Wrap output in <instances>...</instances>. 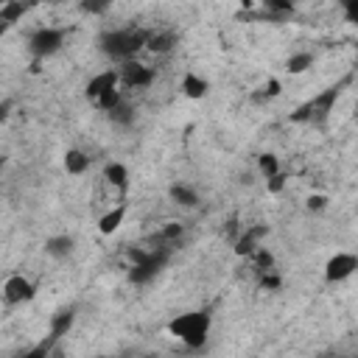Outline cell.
<instances>
[{
	"label": "cell",
	"instance_id": "cell-33",
	"mask_svg": "<svg viewBox=\"0 0 358 358\" xmlns=\"http://www.w3.org/2000/svg\"><path fill=\"white\" fill-rule=\"evenodd\" d=\"M101 358H103V355H101Z\"/></svg>",
	"mask_w": 358,
	"mask_h": 358
},
{
	"label": "cell",
	"instance_id": "cell-4",
	"mask_svg": "<svg viewBox=\"0 0 358 358\" xmlns=\"http://www.w3.org/2000/svg\"><path fill=\"white\" fill-rule=\"evenodd\" d=\"M64 45V31L62 28H36L31 36H28V50L36 56V59H45V56H53L59 48Z\"/></svg>",
	"mask_w": 358,
	"mask_h": 358
},
{
	"label": "cell",
	"instance_id": "cell-7",
	"mask_svg": "<svg viewBox=\"0 0 358 358\" xmlns=\"http://www.w3.org/2000/svg\"><path fill=\"white\" fill-rule=\"evenodd\" d=\"M355 271H358V255H352V252H336L324 263V280L327 282H344Z\"/></svg>",
	"mask_w": 358,
	"mask_h": 358
},
{
	"label": "cell",
	"instance_id": "cell-28",
	"mask_svg": "<svg viewBox=\"0 0 358 358\" xmlns=\"http://www.w3.org/2000/svg\"><path fill=\"white\" fill-rule=\"evenodd\" d=\"M260 90H263V92H260L257 98H277V95L282 92V87H280V81H277V78H268V81H266Z\"/></svg>",
	"mask_w": 358,
	"mask_h": 358
},
{
	"label": "cell",
	"instance_id": "cell-32",
	"mask_svg": "<svg viewBox=\"0 0 358 358\" xmlns=\"http://www.w3.org/2000/svg\"><path fill=\"white\" fill-rule=\"evenodd\" d=\"M355 123H358V109H355Z\"/></svg>",
	"mask_w": 358,
	"mask_h": 358
},
{
	"label": "cell",
	"instance_id": "cell-21",
	"mask_svg": "<svg viewBox=\"0 0 358 358\" xmlns=\"http://www.w3.org/2000/svg\"><path fill=\"white\" fill-rule=\"evenodd\" d=\"M308 67H313V53H308V50L291 53V56L285 59V73H291V76H299V73H305Z\"/></svg>",
	"mask_w": 358,
	"mask_h": 358
},
{
	"label": "cell",
	"instance_id": "cell-8",
	"mask_svg": "<svg viewBox=\"0 0 358 358\" xmlns=\"http://www.w3.org/2000/svg\"><path fill=\"white\" fill-rule=\"evenodd\" d=\"M168 255H171V249H154V252H151V257H148L145 263H140V266L129 268V280H131L134 285H145L148 280H154V277L165 268Z\"/></svg>",
	"mask_w": 358,
	"mask_h": 358
},
{
	"label": "cell",
	"instance_id": "cell-1",
	"mask_svg": "<svg viewBox=\"0 0 358 358\" xmlns=\"http://www.w3.org/2000/svg\"><path fill=\"white\" fill-rule=\"evenodd\" d=\"M145 42H148V31H145V28H134V25H129V28H115V31H103V34L98 36L101 53L109 56V59H115V62H120V64L131 62L140 50H145Z\"/></svg>",
	"mask_w": 358,
	"mask_h": 358
},
{
	"label": "cell",
	"instance_id": "cell-11",
	"mask_svg": "<svg viewBox=\"0 0 358 358\" xmlns=\"http://www.w3.org/2000/svg\"><path fill=\"white\" fill-rule=\"evenodd\" d=\"M176 48V34L173 31H148V42H145V50L157 53V56H165Z\"/></svg>",
	"mask_w": 358,
	"mask_h": 358
},
{
	"label": "cell",
	"instance_id": "cell-3",
	"mask_svg": "<svg viewBox=\"0 0 358 358\" xmlns=\"http://www.w3.org/2000/svg\"><path fill=\"white\" fill-rule=\"evenodd\" d=\"M338 92H341V84H333V87L322 90V92L313 95L310 101L299 103V106L291 112V120H294V123H313V126H322V123L330 117Z\"/></svg>",
	"mask_w": 358,
	"mask_h": 358
},
{
	"label": "cell",
	"instance_id": "cell-27",
	"mask_svg": "<svg viewBox=\"0 0 358 358\" xmlns=\"http://www.w3.org/2000/svg\"><path fill=\"white\" fill-rule=\"evenodd\" d=\"M341 11H344V20L358 28V0H344L341 3Z\"/></svg>",
	"mask_w": 358,
	"mask_h": 358
},
{
	"label": "cell",
	"instance_id": "cell-17",
	"mask_svg": "<svg viewBox=\"0 0 358 358\" xmlns=\"http://www.w3.org/2000/svg\"><path fill=\"white\" fill-rule=\"evenodd\" d=\"M168 196H171V201L179 204V207H196V204H199V193H196L193 187L182 185V182H173V185L168 187Z\"/></svg>",
	"mask_w": 358,
	"mask_h": 358
},
{
	"label": "cell",
	"instance_id": "cell-9",
	"mask_svg": "<svg viewBox=\"0 0 358 358\" xmlns=\"http://www.w3.org/2000/svg\"><path fill=\"white\" fill-rule=\"evenodd\" d=\"M34 296H36V285L28 277H22V274L6 277V282H3V299L8 305H22V302H31Z\"/></svg>",
	"mask_w": 358,
	"mask_h": 358
},
{
	"label": "cell",
	"instance_id": "cell-14",
	"mask_svg": "<svg viewBox=\"0 0 358 358\" xmlns=\"http://www.w3.org/2000/svg\"><path fill=\"white\" fill-rule=\"evenodd\" d=\"M123 218H126V204H115V207H109V210L98 218V232H101V235H112V232H117L120 224H123Z\"/></svg>",
	"mask_w": 358,
	"mask_h": 358
},
{
	"label": "cell",
	"instance_id": "cell-16",
	"mask_svg": "<svg viewBox=\"0 0 358 358\" xmlns=\"http://www.w3.org/2000/svg\"><path fill=\"white\" fill-rule=\"evenodd\" d=\"M103 179H106L112 187H117L120 193L129 190V168H126L123 162H106V165H103Z\"/></svg>",
	"mask_w": 358,
	"mask_h": 358
},
{
	"label": "cell",
	"instance_id": "cell-26",
	"mask_svg": "<svg viewBox=\"0 0 358 358\" xmlns=\"http://www.w3.org/2000/svg\"><path fill=\"white\" fill-rule=\"evenodd\" d=\"M327 207V196L324 193H310L308 199H305V210L308 213H322Z\"/></svg>",
	"mask_w": 358,
	"mask_h": 358
},
{
	"label": "cell",
	"instance_id": "cell-23",
	"mask_svg": "<svg viewBox=\"0 0 358 358\" xmlns=\"http://www.w3.org/2000/svg\"><path fill=\"white\" fill-rule=\"evenodd\" d=\"M109 120L117 123V126H131V123H134V106L123 98V101L109 112Z\"/></svg>",
	"mask_w": 358,
	"mask_h": 358
},
{
	"label": "cell",
	"instance_id": "cell-2",
	"mask_svg": "<svg viewBox=\"0 0 358 358\" xmlns=\"http://www.w3.org/2000/svg\"><path fill=\"white\" fill-rule=\"evenodd\" d=\"M210 327H213V313L210 310H187V313L173 316L165 324V330L190 350H201L207 344Z\"/></svg>",
	"mask_w": 358,
	"mask_h": 358
},
{
	"label": "cell",
	"instance_id": "cell-13",
	"mask_svg": "<svg viewBox=\"0 0 358 358\" xmlns=\"http://www.w3.org/2000/svg\"><path fill=\"white\" fill-rule=\"evenodd\" d=\"M182 92H185L187 98H193V101H201V98L210 92V84H207V78H201L199 73L187 70V73L182 76Z\"/></svg>",
	"mask_w": 358,
	"mask_h": 358
},
{
	"label": "cell",
	"instance_id": "cell-31",
	"mask_svg": "<svg viewBox=\"0 0 358 358\" xmlns=\"http://www.w3.org/2000/svg\"><path fill=\"white\" fill-rule=\"evenodd\" d=\"M143 358H159V355H143Z\"/></svg>",
	"mask_w": 358,
	"mask_h": 358
},
{
	"label": "cell",
	"instance_id": "cell-24",
	"mask_svg": "<svg viewBox=\"0 0 358 358\" xmlns=\"http://www.w3.org/2000/svg\"><path fill=\"white\" fill-rule=\"evenodd\" d=\"M263 8H266V14H274V17H288V14H294V3H285V0H266Z\"/></svg>",
	"mask_w": 358,
	"mask_h": 358
},
{
	"label": "cell",
	"instance_id": "cell-5",
	"mask_svg": "<svg viewBox=\"0 0 358 358\" xmlns=\"http://www.w3.org/2000/svg\"><path fill=\"white\" fill-rule=\"evenodd\" d=\"M117 73H120V84H123L126 90H145V87L154 84V70H151L148 64L137 62V59L120 64Z\"/></svg>",
	"mask_w": 358,
	"mask_h": 358
},
{
	"label": "cell",
	"instance_id": "cell-12",
	"mask_svg": "<svg viewBox=\"0 0 358 358\" xmlns=\"http://www.w3.org/2000/svg\"><path fill=\"white\" fill-rule=\"evenodd\" d=\"M62 165L70 176H81L90 171V154H84L81 148H67L64 157H62Z\"/></svg>",
	"mask_w": 358,
	"mask_h": 358
},
{
	"label": "cell",
	"instance_id": "cell-25",
	"mask_svg": "<svg viewBox=\"0 0 358 358\" xmlns=\"http://www.w3.org/2000/svg\"><path fill=\"white\" fill-rule=\"evenodd\" d=\"M257 285H260V291H280L282 288V277L277 271H268V274H263L257 280Z\"/></svg>",
	"mask_w": 358,
	"mask_h": 358
},
{
	"label": "cell",
	"instance_id": "cell-15",
	"mask_svg": "<svg viewBox=\"0 0 358 358\" xmlns=\"http://www.w3.org/2000/svg\"><path fill=\"white\" fill-rule=\"evenodd\" d=\"M246 263H249V268L255 271V277L260 280L263 274H268V271H274V255L266 249V246H260V249H255L249 257H246Z\"/></svg>",
	"mask_w": 358,
	"mask_h": 358
},
{
	"label": "cell",
	"instance_id": "cell-10",
	"mask_svg": "<svg viewBox=\"0 0 358 358\" xmlns=\"http://www.w3.org/2000/svg\"><path fill=\"white\" fill-rule=\"evenodd\" d=\"M268 235V227L266 224H260V227H246L241 235H238V241H235V255L238 257H249L255 249H260V241Z\"/></svg>",
	"mask_w": 358,
	"mask_h": 358
},
{
	"label": "cell",
	"instance_id": "cell-20",
	"mask_svg": "<svg viewBox=\"0 0 358 358\" xmlns=\"http://www.w3.org/2000/svg\"><path fill=\"white\" fill-rule=\"evenodd\" d=\"M22 14H25V6L22 3H17V0H6V3H0V31H6L8 25H14V22H20L22 20Z\"/></svg>",
	"mask_w": 358,
	"mask_h": 358
},
{
	"label": "cell",
	"instance_id": "cell-19",
	"mask_svg": "<svg viewBox=\"0 0 358 358\" xmlns=\"http://www.w3.org/2000/svg\"><path fill=\"white\" fill-rule=\"evenodd\" d=\"M73 238L70 235H53V238H48L45 241V252L50 255V257H56V260H62V257H67L70 252H73Z\"/></svg>",
	"mask_w": 358,
	"mask_h": 358
},
{
	"label": "cell",
	"instance_id": "cell-29",
	"mask_svg": "<svg viewBox=\"0 0 358 358\" xmlns=\"http://www.w3.org/2000/svg\"><path fill=\"white\" fill-rule=\"evenodd\" d=\"M109 8V3H81V11L87 14H103Z\"/></svg>",
	"mask_w": 358,
	"mask_h": 358
},
{
	"label": "cell",
	"instance_id": "cell-30",
	"mask_svg": "<svg viewBox=\"0 0 358 358\" xmlns=\"http://www.w3.org/2000/svg\"><path fill=\"white\" fill-rule=\"evenodd\" d=\"M266 185H268V193H280V190L285 187V173H277V176H274V179H268Z\"/></svg>",
	"mask_w": 358,
	"mask_h": 358
},
{
	"label": "cell",
	"instance_id": "cell-22",
	"mask_svg": "<svg viewBox=\"0 0 358 358\" xmlns=\"http://www.w3.org/2000/svg\"><path fill=\"white\" fill-rule=\"evenodd\" d=\"M257 171H260V176L268 182V179H274L277 173H282L280 171V159H277V154H271V151H263L260 157H257Z\"/></svg>",
	"mask_w": 358,
	"mask_h": 358
},
{
	"label": "cell",
	"instance_id": "cell-6",
	"mask_svg": "<svg viewBox=\"0 0 358 358\" xmlns=\"http://www.w3.org/2000/svg\"><path fill=\"white\" fill-rule=\"evenodd\" d=\"M120 87V73L115 70V67H109V70H101V73H95L90 81H87V101L92 103V106H98V101L103 98V95H109L112 90H117Z\"/></svg>",
	"mask_w": 358,
	"mask_h": 358
},
{
	"label": "cell",
	"instance_id": "cell-18",
	"mask_svg": "<svg viewBox=\"0 0 358 358\" xmlns=\"http://www.w3.org/2000/svg\"><path fill=\"white\" fill-rule=\"evenodd\" d=\"M73 319H76L73 308H62V310H56L53 319H50V338H62V336H67V330L73 327Z\"/></svg>",
	"mask_w": 358,
	"mask_h": 358
}]
</instances>
